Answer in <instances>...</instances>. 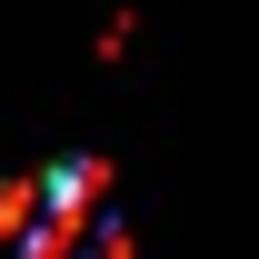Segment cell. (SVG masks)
<instances>
[{"mask_svg":"<svg viewBox=\"0 0 259 259\" xmlns=\"http://www.w3.org/2000/svg\"><path fill=\"white\" fill-rule=\"evenodd\" d=\"M120 220H110V169L100 160H60L30 180V220L10 259H120Z\"/></svg>","mask_w":259,"mask_h":259,"instance_id":"cell-1","label":"cell"}]
</instances>
